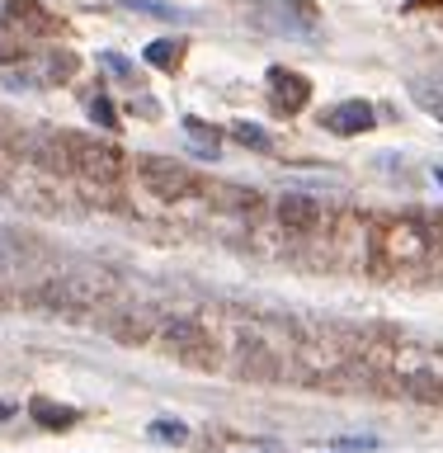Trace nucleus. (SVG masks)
<instances>
[{"label":"nucleus","mask_w":443,"mask_h":453,"mask_svg":"<svg viewBox=\"0 0 443 453\" xmlns=\"http://www.w3.org/2000/svg\"><path fill=\"white\" fill-rule=\"evenodd\" d=\"M113 279L109 269L99 265H71L66 274H57L52 283H42V293H48L52 307H85V303H99V297L113 293Z\"/></svg>","instance_id":"obj_1"},{"label":"nucleus","mask_w":443,"mask_h":453,"mask_svg":"<svg viewBox=\"0 0 443 453\" xmlns=\"http://www.w3.org/2000/svg\"><path fill=\"white\" fill-rule=\"evenodd\" d=\"M410 99L430 113L434 123H443V85H430V81H410Z\"/></svg>","instance_id":"obj_10"},{"label":"nucleus","mask_w":443,"mask_h":453,"mask_svg":"<svg viewBox=\"0 0 443 453\" xmlns=\"http://www.w3.org/2000/svg\"><path fill=\"white\" fill-rule=\"evenodd\" d=\"M165 340H170V345H175L179 354H194L198 345H208V335L198 331L194 321H165Z\"/></svg>","instance_id":"obj_9"},{"label":"nucleus","mask_w":443,"mask_h":453,"mask_svg":"<svg viewBox=\"0 0 443 453\" xmlns=\"http://www.w3.org/2000/svg\"><path fill=\"white\" fill-rule=\"evenodd\" d=\"M137 175L147 180V189H156L161 198H184V194H194V175H189L184 165L165 161V156H141Z\"/></svg>","instance_id":"obj_3"},{"label":"nucleus","mask_w":443,"mask_h":453,"mask_svg":"<svg viewBox=\"0 0 443 453\" xmlns=\"http://www.w3.org/2000/svg\"><path fill=\"white\" fill-rule=\"evenodd\" d=\"M0 57H5V52H0Z\"/></svg>","instance_id":"obj_20"},{"label":"nucleus","mask_w":443,"mask_h":453,"mask_svg":"<svg viewBox=\"0 0 443 453\" xmlns=\"http://www.w3.org/2000/svg\"><path fill=\"white\" fill-rule=\"evenodd\" d=\"M14 416V402H0V420H10Z\"/></svg>","instance_id":"obj_18"},{"label":"nucleus","mask_w":443,"mask_h":453,"mask_svg":"<svg viewBox=\"0 0 443 453\" xmlns=\"http://www.w3.org/2000/svg\"><path fill=\"white\" fill-rule=\"evenodd\" d=\"M179 52H184V48H179L175 38H156V42H147V52H141V57H147L151 66H161V71H170V66L179 62Z\"/></svg>","instance_id":"obj_11"},{"label":"nucleus","mask_w":443,"mask_h":453,"mask_svg":"<svg viewBox=\"0 0 443 453\" xmlns=\"http://www.w3.org/2000/svg\"><path fill=\"white\" fill-rule=\"evenodd\" d=\"M279 222L283 226H297V232H307V226L321 222V203L311 194H283L279 198Z\"/></svg>","instance_id":"obj_6"},{"label":"nucleus","mask_w":443,"mask_h":453,"mask_svg":"<svg viewBox=\"0 0 443 453\" xmlns=\"http://www.w3.org/2000/svg\"><path fill=\"white\" fill-rule=\"evenodd\" d=\"M123 10L147 14V19H161V24H194V14H189V10H179V5H161V0H123Z\"/></svg>","instance_id":"obj_8"},{"label":"nucleus","mask_w":443,"mask_h":453,"mask_svg":"<svg viewBox=\"0 0 443 453\" xmlns=\"http://www.w3.org/2000/svg\"><path fill=\"white\" fill-rule=\"evenodd\" d=\"M34 420L48 425V430H57V425H71V420H76V411H57L52 402H34Z\"/></svg>","instance_id":"obj_14"},{"label":"nucleus","mask_w":443,"mask_h":453,"mask_svg":"<svg viewBox=\"0 0 443 453\" xmlns=\"http://www.w3.org/2000/svg\"><path fill=\"white\" fill-rule=\"evenodd\" d=\"M151 439H161V444H184V439H189V425L184 420H151Z\"/></svg>","instance_id":"obj_12"},{"label":"nucleus","mask_w":443,"mask_h":453,"mask_svg":"<svg viewBox=\"0 0 443 453\" xmlns=\"http://www.w3.org/2000/svg\"><path fill=\"white\" fill-rule=\"evenodd\" d=\"M434 180H439V184H443V165H439V170H434Z\"/></svg>","instance_id":"obj_19"},{"label":"nucleus","mask_w":443,"mask_h":453,"mask_svg":"<svg viewBox=\"0 0 443 453\" xmlns=\"http://www.w3.org/2000/svg\"><path fill=\"white\" fill-rule=\"evenodd\" d=\"M99 62H104V66L113 71V76H127V62H123L118 52H104V57H99Z\"/></svg>","instance_id":"obj_17"},{"label":"nucleus","mask_w":443,"mask_h":453,"mask_svg":"<svg viewBox=\"0 0 443 453\" xmlns=\"http://www.w3.org/2000/svg\"><path fill=\"white\" fill-rule=\"evenodd\" d=\"M269 90L279 95V109H302L307 104V81L302 76H293V71H283V66H274L269 71Z\"/></svg>","instance_id":"obj_7"},{"label":"nucleus","mask_w":443,"mask_h":453,"mask_svg":"<svg viewBox=\"0 0 443 453\" xmlns=\"http://www.w3.org/2000/svg\"><path fill=\"white\" fill-rule=\"evenodd\" d=\"M264 14L274 19L279 34H297V38H311L321 28V10L311 0H269Z\"/></svg>","instance_id":"obj_4"},{"label":"nucleus","mask_w":443,"mask_h":453,"mask_svg":"<svg viewBox=\"0 0 443 453\" xmlns=\"http://www.w3.org/2000/svg\"><path fill=\"white\" fill-rule=\"evenodd\" d=\"M335 449H345V453H373V449H382V439L378 434H345V439H335Z\"/></svg>","instance_id":"obj_15"},{"label":"nucleus","mask_w":443,"mask_h":453,"mask_svg":"<svg viewBox=\"0 0 443 453\" xmlns=\"http://www.w3.org/2000/svg\"><path fill=\"white\" fill-rule=\"evenodd\" d=\"M90 119H95L99 127H118V119H113V104H109L104 95H95V99H90Z\"/></svg>","instance_id":"obj_16"},{"label":"nucleus","mask_w":443,"mask_h":453,"mask_svg":"<svg viewBox=\"0 0 443 453\" xmlns=\"http://www.w3.org/2000/svg\"><path fill=\"white\" fill-rule=\"evenodd\" d=\"M232 137H236V142H246V147H255V151H269V147H274L260 123H236V127H232Z\"/></svg>","instance_id":"obj_13"},{"label":"nucleus","mask_w":443,"mask_h":453,"mask_svg":"<svg viewBox=\"0 0 443 453\" xmlns=\"http://www.w3.org/2000/svg\"><path fill=\"white\" fill-rule=\"evenodd\" d=\"M62 142H66L71 170H80L85 180H118L123 156L113 142H90V137H62Z\"/></svg>","instance_id":"obj_2"},{"label":"nucleus","mask_w":443,"mask_h":453,"mask_svg":"<svg viewBox=\"0 0 443 453\" xmlns=\"http://www.w3.org/2000/svg\"><path fill=\"white\" fill-rule=\"evenodd\" d=\"M373 123H378V113H373V104H368V99H345L340 109L325 113V127H331V133H340V137L368 133Z\"/></svg>","instance_id":"obj_5"}]
</instances>
